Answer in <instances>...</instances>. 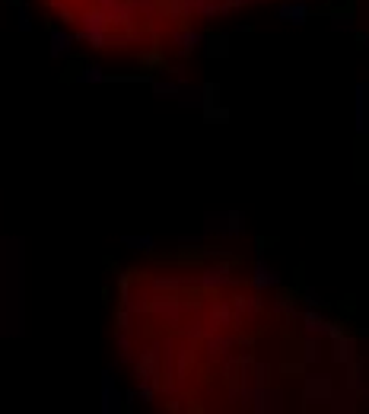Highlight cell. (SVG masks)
Listing matches in <instances>:
<instances>
[{
	"instance_id": "obj_8",
	"label": "cell",
	"mask_w": 369,
	"mask_h": 414,
	"mask_svg": "<svg viewBox=\"0 0 369 414\" xmlns=\"http://www.w3.org/2000/svg\"><path fill=\"white\" fill-rule=\"evenodd\" d=\"M328 345H331L328 347V357L335 360L337 366L347 363V360H354L356 354H360V351H356V338H354V335H347V331H341V335H337V338H331Z\"/></svg>"
},
{
	"instance_id": "obj_29",
	"label": "cell",
	"mask_w": 369,
	"mask_h": 414,
	"mask_svg": "<svg viewBox=\"0 0 369 414\" xmlns=\"http://www.w3.org/2000/svg\"><path fill=\"white\" fill-rule=\"evenodd\" d=\"M16 7H20V32H32V10H29V4L20 0Z\"/></svg>"
},
{
	"instance_id": "obj_14",
	"label": "cell",
	"mask_w": 369,
	"mask_h": 414,
	"mask_svg": "<svg viewBox=\"0 0 369 414\" xmlns=\"http://www.w3.org/2000/svg\"><path fill=\"white\" fill-rule=\"evenodd\" d=\"M321 357H325V345H321V335H306L302 338V366H318Z\"/></svg>"
},
{
	"instance_id": "obj_20",
	"label": "cell",
	"mask_w": 369,
	"mask_h": 414,
	"mask_svg": "<svg viewBox=\"0 0 369 414\" xmlns=\"http://www.w3.org/2000/svg\"><path fill=\"white\" fill-rule=\"evenodd\" d=\"M207 325H210V328H223V325H233V306L226 303V300L213 303V306H210V319H207Z\"/></svg>"
},
{
	"instance_id": "obj_37",
	"label": "cell",
	"mask_w": 369,
	"mask_h": 414,
	"mask_svg": "<svg viewBox=\"0 0 369 414\" xmlns=\"http://www.w3.org/2000/svg\"><path fill=\"white\" fill-rule=\"evenodd\" d=\"M356 335H360V338H369V328H360Z\"/></svg>"
},
{
	"instance_id": "obj_10",
	"label": "cell",
	"mask_w": 369,
	"mask_h": 414,
	"mask_svg": "<svg viewBox=\"0 0 369 414\" xmlns=\"http://www.w3.org/2000/svg\"><path fill=\"white\" fill-rule=\"evenodd\" d=\"M147 309H153L159 319H166L169 325H175V322H178V316H182V312L188 309V306H184L178 297H156L150 306H147Z\"/></svg>"
},
{
	"instance_id": "obj_30",
	"label": "cell",
	"mask_w": 369,
	"mask_h": 414,
	"mask_svg": "<svg viewBox=\"0 0 369 414\" xmlns=\"http://www.w3.org/2000/svg\"><path fill=\"white\" fill-rule=\"evenodd\" d=\"M118 331H134V312H128L124 306H118Z\"/></svg>"
},
{
	"instance_id": "obj_7",
	"label": "cell",
	"mask_w": 369,
	"mask_h": 414,
	"mask_svg": "<svg viewBox=\"0 0 369 414\" xmlns=\"http://www.w3.org/2000/svg\"><path fill=\"white\" fill-rule=\"evenodd\" d=\"M124 395L118 389V373L115 370H105L102 373V414H118L124 411Z\"/></svg>"
},
{
	"instance_id": "obj_17",
	"label": "cell",
	"mask_w": 369,
	"mask_h": 414,
	"mask_svg": "<svg viewBox=\"0 0 369 414\" xmlns=\"http://www.w3.org/2000/svg\"><path fill=\"white\" fill-rule=\"evenodd\" d=\"M121 246H128L130 252H144V255H150V252H156V236H150V233H140V236L124 233Z\"/></svg>"
},
{
	"instance_id": "obj_34",
	"label": "cell",
	"mask_w": 369,
	"mask_h": 414,
	"mask_svg": "<svg viewBox=\"0 0 369 414\" xmlns=\"http://www.w3.org/2000/svg\"><path fill=\"white\" fill-rule=\"evenodd\" d=\"M128 290H130V274H121L118 277V297H124Z\"/></svg>"
},
{
	"instance_id": "obj_4",
	"label": "cell",
	"mask_w": 369,
	"mask_h": 414,
	"mask_svg": "<svg viewBox=\"0 0 369 414\" xmlns=\"http://www.w3.org/2000/svg\"><path fill=\"white\" fill-rule=\"evenodd\" d=\"M274 16L281 22H293V26H306L309 16H312V4L309 0H277V10Z\"/></svg>"
},
{
	"instance_id": "obj_32",
	"label": "cell",
	"mask_w": 369,
	"mask_h": 414,
	"mask_svg": "<svg viewBox=\"0 0 369 414\" xmlns=\"http://www.w3.org/2000/svg\"><path fill=\"white\" fill-rule=\"evenodd\" d=\"M201 325H204V322H188V325H184V338H188V341H198L201 335H204V331H201Z\"/></svg>"
},
{
	"instance_id": "obj_24",
	"label": "cell",
	"mask_w": 369,
	"mask_h": 414,
	"mask_svg": "<svg viewBox=\"0 0 369 414\" xmlns=\"http://www.w3.org/2000/svg\"><path fill=\"white\" fill-rule=\"evenodd\" d=\"M150 86H153V93H156L159 99H175L178 90H182V83H178V80H175V83H169V80H153Z\"/></svg>"
},
{
	"instance_id": "obj_33",
	"label": "cell",
	"mask_w": 369,
	"mask_h": 414,
	"mask_svg": "<svg viewBox=\"0 0 369 414\" xmlns=\"http://www.w3.org/2000/svg\"><path fill=\"white\" fill-rule=\"evenodd\" d=\"M201 239H204V233H182L178 236V246H201Z\"/></svg>"
},
{
	"instance_id": "obj_25",
	"label": "cell",
	"mask_w": 369,
	"mask_h": 414,
	"mask_svg": "<svg viewBox=\"0 0 369 414\" xmlns=\"http://www.w3.org/2000/svg\"><path fill=\"white\" fill-rule=\"evenodd\" d=\"M201 112H204V118H207V121H213V124H226V121H229V109H223L220 102L204 105Z\"/></svg>"
},
{
	"instance_id": "obj_13",
	"label": "cell",
	"mask_w": 369,
	"mask_h": 414,
	"mask_svg": "<svg viewBox=\"0 0 369 414\" xmlns=\"http://www.w3.org/2000/svg\"><path fill=\"white\" fill-rule=\"evenodd\" d=\"M201 41H204V35H201L198 29H175V32H172V45L178 48V55H182V58L192 55Z\"/></svg>"
},
{
	"instance_id": "obj_26",
	"label": "cell",
	"mask_w": 369,
	"mask_h": 414,
	"mask_svg": "<svg viewBox=\"0 0 369 414\" xmlns=\"http://www.w3.org/2000/svg\"><path fill=\"white\" fill-rule=\"evenodd\" d=\"M118 354H121V363H134V345L128 331H118Z\"/></svg>"
},
{
	"instance_id": "obj_23",
	"label": "cell",
	"mask_w": 369,
	"mask_h": 414,
	"mask_svg": "<svg viewBox=\"0 0 369 414\" xmlns=\"http://www.w3.org/2000/svg\"><path fill=\"white\" fill-rule=\"evenodd\" d=\"M242 233H246V214L242 211H226V236L239 239Z\"/></svg>"
},
{
	"instance_id": "obj_28",
	"label": "cell",
	"mask_w": 369,
	"mask_h": 414,
	"mask_svg": "<svg viewBox=\"0 0 369 414\" xmlns=\"http://www.w3.org/2000/svg\"><path fill=\"white\" fill-rule=\"evenodd\" d=\"M300 297H302V303H306V309H325V306H328V300H321L312 287H306Z\"/></svg>"
},
{
	"instance_id": "obj_21",
	"label": "cell",
	"mask_w": 369,
	"mask_h": 414,
	"mask_svg": "<svg viewBox=\"0 0 369 414\" xmlns=\"http://www.w3.org/2000/svg\"><path fill=\"white\" fill-rule=\"evenodd\" d=\"M274 316H283V319H296L300 316V309H296V297H290V293H277L271 303Z\"/></svg>"
},
{
	"instance_id": "obj_12",
	"label": "cell",
	"mask_w": 369,
	"mask_h": 414,
	"mask_svg": "<svg viewBox=\"0 0 369 414\" xmlns=\"http://www.w3.org/2000/svg\"><path fill=\"white\" fill-rule=\"evenodd\" d=\"M356 399H360L356 392H350V389H344V386L341 389L335 386V392H331V399L325 401V405H328L335 414H354L356 411Z\"/></svg>"
},
{
	"instance_id": "obj_36",
	"label": "cell",
	"mask_w": 369,
	"mask_h": 414,
	"mask_svg": "<svg viewBox=\"0 0 369 414\" xmlns=\"http://www.w3.org/2000/svg\"><path fill=\"white\" fill-rule=\"evenodd\" d=\"M360 41H363V48H366V51H369V29H366V32H363V35H360Z\"/></svg>"
},
{
	"instance_id": "obj_2",
	"label": "cell",
	"mask_w": 369,
	"mask_h": 414,
	"mask_svg": "<svg viewBox=\"0 0 369 414\" xmlns=\"http://www.w3.org/2000/svg\"><path fill=\"white\" fill-rule=\"evenodd\" d=\"M354 131L360 140H369V80L354 86Z\"/></svg>"
},
{
	"instance_id": "obj_1",
	"label": "cell",
	"mask_w": 369,
	"mask_h": 414,
	"mask_svg": "<svg viewBox=\"0 0 369 414\" xmlns=\"http://www.w3.org/2000/svg\"><path fill=\"white\" fill-rule=\"evenodd\" d=\"M331 392H335V376L309 366V373L302 376V405H325Z\"/></svg>"
},
{
	"instance_id": "obj_39",
	"label": "cell",
	"mask_w": 369,
	"mask_h": 414,
	"mask_svg": "<svg viewBox=\"0 0 369 414\" xmlns=\"http://www.w3.org/2000/svg\"><path fill=\"white\" fill-rule=\"evenodd\" d=\"M366 395H369V392H366Z\"/></svg>"
},
{
	"instance_id": "obj_16",
	"label": "cell",
	"mask_w": 369,
	"mask_h": 414,
	"mask_svg": "<svg viewBox=\"0 0 369 414\" xmlns=\"http://www.w3.org/2000/svg\"><path fill=\"white\" fill-rule=\"evenodd\" d=\"M328 26L331 32H344V35L356 32V13L354 10H335V13H328Z\"/></svg>"
},
{
	"instance_id": "obj_15",
	"label": "cell",
	"mask_w": 369,
	"mask_h": 414,
	"mask_svg": "<svg viewBox=\"0 0 369 414\" xmlns=\"http://www.w3.org/2000/svg\"><path fill=\"white\" fill-rule=\"evenodd\" d=\"M296 319L302 322V331H306V335H325V328H328V322H331V319L321 316V309H302Z\"/></svg>"
},
{
	"instance_id": "obj_38",
	"label": "cell",
	"mask_w": 369,
	"mask_h": 414,
	"mask_svg": "<svg viewBox=\"0 0 369 414\" xmlns=\"http://www.w3.org/2000/svg\"><path fill=\"white\" fill-rule=\"evenodd\" d=\"M4 4H20V0H4Z\"/></svg>"
},
{
	"instance_id": "obj_5",
	"label": "cell",
	"mask_w": 369,
	"mask_h": 414,
	"mask_svg": "<svg viewBox=\"0 0 369 414\" xmlns=\"http://www.w3.org/2000/svg\"><path fill=\"white\" fill-rule=\"evenodd\" d=\"M363 373H366V360H363L360 354H356L354 360H347V363H341V386L356 392L360 399H366L369 389L363 386Z\"/></svg>"
},
{
	"instance_id": "obj_3",
	"label": "cell",
	"mask_w": 369,
	"mask_h": 414,
	"mask_svg": "<svg viewBox=\"0 0 369 414\" xmlns=\"http://www.w3.org/2000/svg\"><path fill=\"white\" fill-rule=\"evenodd\" d=\"M248 287L255 293H267V290H281L283 287V274L274 265H267L264 258H258L252 268V277H248Z\"/></svg>"
},
{
	"instance_id": "obj_18",
	"label": "cell",
	"mask_w": 369,
	"mask_h": 414,
	"mask_svg": "<svg viewBox=\"0 0 369 414\" xmlns=\"http://www.w3.org/2000/svg\"><path fill=\"white\" fill-rule=\"evenodd\" d=\"M204 55L207 58H223V55H229V35H223V32H217V35H204Z\"/></svg>"
},
{
	"instance_id": "obj_35",
	"label": "cell",
	"mask_w": 369,
	"mask_h": 414,
	"mask_svg": "<svg viewBox=\"0 0 369 414\" xmlns=\"http://www.w3.org/2000/svg\"><path fill=\"white\" fill-rule=\"evenodd\" d=\"M255 252H258V255L264 252V236H255Z\"/></svg>"
},
{
	"instance_id": "obj_19",
	"label": "cell",
	"mask_w": 369,
	"mask_h": 414,
	"mask_svg": "<svg viewBox=\"0 0 369 414\" xmlns=\"http://www.w3.org/2000/svg\"><path fill=\"white\" fill-rule=\"evenodd\" d=\"M204 236H226V211H207L204 214Z\"/></svg>"
},
{
	"instance_id": "obj_9",
	"label": "cell",
	"mask_w": 369,
	"mask_h": 414,
	"mask_svg": "<svg viewBox=\"0 0 369 414\" xmlns=\"http://www.w3.org/2000/svg\"><path fill=\"white\" fill-rule=\"evenodd\" d=\"M229 306H233V322H248L264 309V300H261V293H252V297H236Z\"/></svg>"
},
{
	"instance_id": "obj_6",
	"label": "cell",
	"mask_w": 369,
	"mask_h": 414,
	"mask_svg": "<svg viewBox=\"0 0 369 414\" xmlns=\"http://www.w3.org/2000/svg\"><path fill=\"white\" fill-rule=\"evenodd\" d=\"M194 281H198L201 290H220V287H233L236 277H233V268H229V265L220 262V265H210V268H204V274L194 277Z\"/></svg>"
},
{
	"instance_id": "obj_11",
	"label": "cell",
	"mask_w": 369,
	"mask_h": 414,
	"mask_svg": "<svg viewBox=\"0 0 369 414\" xmlns=\"http://www.w3.org/2000/svg\"><path fill=\"white\" fill-rule=\"evenodd\" d=\"M74 41L76 39L67 32V29H51V32H48V55L51 58H70Z\"/></svg>"
},
{
	"instance_id": "obj_22",
	"label": "cell",
	"mask_w": 369,
	"mask_h": 414,
	"mask_svg": "<svg viewBox=\"0 0 369 414\" xmlns=\"http://www.w3.org/2000/svg\"><path fill=\"white\" fill-rule=\"evenodd\" d=\"M74 80L76 83H109V74H105L102 64H86V67H83Z\"/></svg>"
},
{
	"instance_id": "obj_27",
	"label": "cell",
	"mask_w": 369,
	"mask_h": 414,
	"mask_svg": "<svg viewBox=\"0 0 369 414\" xmlns=\"http://www.w3.org/2000/svg\"><path fill=\"white\" fill-rule=\"evenodd\" d=\"M229 345H233V341H229V338H207V341H204V347H207V357H210V360L223 357V354H226V347H229Z\"/></svg>"
},
{
	"instance_id": "obj_31",
	"label": "cell",
	"mask_w": 369,
	"mask_h": 414,
	"mask_svg": "<svg viewBox=\"0 0 369 414\" xmlns=\"http://www.w3.org/2000/svg\"><path fill=\"white\" fill-rule=\"evenodd\" d=\"M130 4H134L137 13H144V16H153V13H156V4H153V0H130Z\"/></svg>"
}]
</instances>
